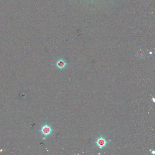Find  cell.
<instances>
[{
	"label": "cell",
	"instance_id": "obj_1",
	"mask_svg": "<svg viewBox=\"0 0 155 155\" xmlns=\"http://www.w3.org/2000/svg\"><path fill=\"white\" fill-rule=\"evenodd\" d=\"M96 143L100 149H102L107 146L108 142L106 140L105 138L100 137L97 139Z\"/></svg>",
	"mask_w": 155,
	"mask_h": 155
},
{
	"label": "cell",
	"instance_id": "obj_2",
	"mask_svg": "<svg viewBox=\"0 0 155 155\" xmlns=\"http://www.w3.org/2000/svg\"><path fill=\"white\" fill-rule=\"evenodd\" d=\"M41 131L45 136H47L51 134L53 131V129H51V128L50 126L47 125H46L43 126L41 129Z\"/></svg>",
	"mask_w": 155,
	"mask_h": 155
},
{
	"label": "cell",
	"instance_id": "obj_3",
	"mask_svg": "<svg viewBox=\"0 0 155 155\" xmlns=\"http://www.w3.org/2000/svg\"><path fill=\"white\" fill-rule=\"evenodd\" d=\"M57 66L58 68L62 69L64 68L67 66V63L63 60H60L57 63Z\"/></svg>",
	"mask_w": 155,
	"mask_h": 155
},
{
	"label": "cell",
	"instance_id": "obj_4",
	"mask_svg": "<svg viewBox=\"0 0 155 155\" xmlns=\"http://www.w3.org/2000/svg\"><path fill=\"white\" fill-rule=\"evenodd\" d=\"M139 55L140 57H142V56H143V53H142V52H140L139 53Z\"/></svg>",
	"mask_w": 155,
	"mask_h": 155
},
{
	"label": "cell",
	"instance_id": "obj_5",
	"mask_svg": "<svg viewBox=\"0 0 155 155\" xmlns=\"http://www.w3.org/2000/svg\"><path fill=\"white\" fill-rule=\"evenodd\" d=\"M92 1H93V0H92Z\"/></svg>",
	"mask_w": 155,
	"mask_h": 155
}]
</instances>
